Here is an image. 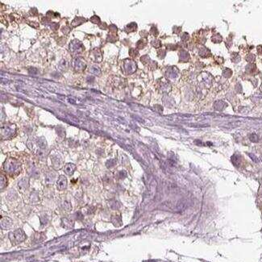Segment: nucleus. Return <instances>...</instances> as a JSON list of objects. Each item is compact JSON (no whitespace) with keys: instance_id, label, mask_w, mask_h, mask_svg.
<instances>
[{"instance_id":"nucleus-1","label":"nucleus","mask_w":262,"mask_h":262,"mask_svg":"<svg viewBox=\"0 0 262 262\" xmlns=\"http://www.w3.org/2000/svg\"><path fill=\"white\" fill-rule=\"evenodd\" d=\"M69 49H70V51L73 53L77 54V53L82 52L84 48L81 42H79L78 40H74L70 43V45H69Z\"/></svg>"},{"instance_id":"nucleus-2","label":"nucleus","mask_w":262,"mask_h":262,"mask_svg":"<svg viewBox=\"0 0 262 262\" xmlns=\"http://www.w3.org/2000/svg\"><path fill=\"white\" fill-rule=\"evenodd\" d=\"M18 168H20V165L16 161L13 160L7 161V162L5 163V169L8 173H15L17 171Z\"/></svg>"},{"instance_id":"nucleus-3","label":"nucleus","mask_w":262,"mask_h":262,"mask_svg":"<svg viewBox=\"0 0 262 262\" xmlns=\"http://www.w3.org/2000/svg\"><path fill=\"white\" fill-rule=\"evenodd\" d=\"M73 66H74L75 70L82 71L86 69V63H85V62L83 60H82L80 58H76L73 62Z\"/></svg>"},{"instance_id":"nucleus-4","label":"nucleus","mask_w":262,"mask_h":262,"mask_svg":"<svg viewBox=\"0 0 262 262\" xmlns=\"http://www.w3.org/2000/svg\"><path fill=\"white\" fill-rule=\"evenodd\" d=\"M124 68L126 69V72L127 74H132L136 71V65L134 62H132V60H127L125 62V65Z\"/></svg>"},{"instance_id":"nucleus-5","label":"nucleus","mask_w":262,"mask_h":262,"mask_svg":"<svg viewBox=\"0 0 262 262\" xmlns=\"http://www.w3.org/2000/svg\"><path fill=\"white\" fill-rule=\"evenodd\" d=\"M11 235V236H10V239L11 238V240L14 238L16 241H17V243H19V242H21V241H23V240H24V233L21 231V230H18V231H15V233H12L11 235Z\"/></svg>"},{"instance_id":"nucleus-6","label":"nucleus","mask_w":262,"mask_h":262,"mask_svg":"<svg viewBox=\"0 0 262 262\" xmlns=\"http://www.w3.org/2000/svg\"><path fill=\"white\" fill-rule=\"evenodd\" d=\"M57 186L59 190H65L67 186V179L65 176H60L57 182Z\"/></svg>"},{"instance_id":"nucleus-7","label":"nucleus","mask_w":262,"mask_h":262,"mask_svg":"<svg viewBox=\"0 0 262 262\" xmlns=\"http://www.w3.org/2000/svg\"><path fill=\"white\" fill-rule=\"evenodd\" d=\"M76 169V166L74 164H67L65 166V173H67L68 175H72V174L74 173V170Z\"/></svg>"},{"instance_id":"nucleus-8","label":"nucleus","mask_w":262,"mask_h":262,"mask_svg":"<svg viewBox=\"0 0 262 262\" xmlns=\"http://www.w3.org/2000/svg\"><path fill=\"white\" fill-rule=\"evenodd\" d=\"M231 162L233 163V164L235 165V166L239 167L241 164V156L240 155H237V154L233 155L231 156Z\"/></svg>"},{"instance_id":"nucleus-9","label":"nucleus","mask_w":262,"mask_h":262,"mask_svg":"<svg viewBox=\"0 0 262 262\" xmlns=\"http://www.w3.org/2000/svg\"><path fill=\"white\" fill-rule=\"evenodd\" d=\"M214 107L215 110L222 111L226 107V103L223 101H216L214 104Z\"/></svg>"},{"instance_id":"nucleus-10","label":"nucleus","mask_w":262,"mask_h":262,"mask_svg":"<svg viewBox=\"0 0 262 262\" xmlns=\"http://www.w3.org/2000/svg\"><path fill=\"white\" fill-rule=\"evenodd\" d=\"M86 21V20L84 19V18H82V17H77V18H75V20L72 22V25L77 27V26L82 24V23H84Z\"/></svg>"},{"instance_id":"nucleus-11","label":"nucleus","mask_w":262,"mask_h":262,"mask_svg":"<svg viewBox=\"0 0 262 262\" xmlns=\"http://www.w3.org/2000/svg\"><path fill=\"white\" fill-rule=\"evenodd\" d=\"M93 52H94V56L95 55V57H94L93 60H95V62H99L100 60H102V54H101V52L99 51H97V50H94Z\"/></svg>"},{"instance_id":"nucleus-12","label":"nucleus","mask_w":262,"mask_h":262,"mask_svg":"<svg viewBox=\"0 0 262 262\" xmlns=\"http://www.w3.org/2000/svg\"><path fill=\"white\" fill-rule=\"evenodd\" d=\"M137 28V26L135 23H131L130 24H128L127 27H126V31L127 32H133V31H136Z\"/></svg>"},{"instance_id":"nucleus-13","label":"nucleus","mask_w":262,"mask_h":262,"mask_svg":"<svg viewBox=\"0 0 262 262\" xmlns=\"http://www.w3.org/2000/svg\"><path fill=\"white\" fill-rule=\"evenodd\" d=\"M179 57H180V60H186L188 57H189V55H188V53H187V52H186V51H184V50H182V51H181L180 52V53H179Z\"/></svg>"},{"instance_id":"nucleus-14","label":"nucleus","mask_w":262,"mask_h":262,"mask_svg":"<svg viewBox=\"0 0 262 262\" xmlns=\"http://www.w3.org/2000/svg\"><path fill=\"white\" fill-rule=\"evenodd\" d=\"M256 69V65L254 64H249L247 67H246V71L248 73H252L254 72Z\"/></svg>"},{"instance_id":"nucleus-15","label":"nucleus","mask_w":262,"mask_h":262,"mask_svg":"<svg viewBox=\"0 0 262 262\" xmlns=\"http://www.w3.org/2000/svg\"><path fill=\"white\" fill-rule=\"evenodd\" d=\"M249 139H250V141H251L252 142H254V143L258 142V141H259V137H258V136H257V134H255V133L251 134V135L249 136Z\"/></svg>"},{"instance_id":"nucleus-16","label":"nucleus","mask_w":262,"mask_h":262,"mask_svg":"<svg viewBox=\"0 0 262 262\" xmlns=\"http://www.w3.org/2000/svg\"><path fill=\"white\" fill-rule=\"evenodd\" d=\"M90 72L94 74L99 75V74H100V69L97 66H93V67H91Z\"/></svg>"},{"instance_id":"nucleus-17","label":"nucleus","mask_w":262,"mask_h":262,"mask_svg":"<svg viewBox=\"0 0 262 262\" xmlns=\"http://www.w3.org/2000/svg\"><path fill=\"white\" fill-rule=\"evenodd\" d=\"M255 58H256L255 55L249 54V55H248L246 57V60H247V62H250V63H252V62H253L255 60Z\"/></svg>"},{"instance_id":"nucleus-18","label":"nucleus","mask_w":262,"mask_h":262,"mask_svg":"<svg viewBox=\"0 0 262 262\" xmlns=\"http://www.w3.org/2000/svg\"><path fill=\"white\" fill-rule=\"evenodd\" d=\"M212 41H214L215 43H219V42H221L222 41V37L220 36V35H215V36H214L212 37Z\"/></svg>"},{"instance_id":"nucleus-19","label":"nucleus","mask_w":262,"mask_h":262,"mask_svg":"<svg viewBox=\"0 0 262 262\" xmlns=\"http://www.w3.org/2000/svg\"><path fill=\"white\" fill-rule=\"evenodd\" d=\"M223 76L226 77H231V75L232 74V72H231V69H226L225 70L223 71Z\"/></svg>"},{"instance_id":"nucleus-20","label":"nucleus","mask_w":262,"mask_h":262,"mask_svg":"<svg viewBox=\"0 0 262 262\" xmlns=\"http://www.w3.org/2000/svg\"><path fill=\"white\" fill-rule=\"evenodd\" d=\"M90 21H91L92 23H99L100 22V19L99 18L98 16L94 15V16H93L92 18L90 19Z\"/></svg>"},{"instance_id":"nucleus-21","label":"nucleus","mask_w":262,"mask_h":262,"mask_svg":"<svg viewBox=\"0 0 262 262\" xmlns=\"http://www.w3.org/2000/svg\"><path fill=\"white\" fill-rule=\"evenodd\" d=\"M248 156L251 157V159L253 161H254V162H258L259 161V160H258V158H257V157L254 155V154H252V153H248Z\"/></svg>"},{"instance_id":"nucleus-22","label":"nucleus","mask_w":262,"mask_h":262,"mask_svg":"<svg viewBox=\"0 0 262 262\" xmlns=\"http://www.w3.org/2000/svg\"><path fill=\"white\" fill-rule=\"evenodd\" d=\"M138 54V51H136V49L132 48L130 50V56L132 57H136V55Z\"/></svg>"},{"instance_id":"nucleus-23","label":"nucleus","mask_w":262,"mask_h":262,"mask_svg":"<svg viewBox=\"0 0 262 262\" xmlns=\"http://www.w3.org/2000/svg\"><path fill=\"white\" fill-rule=\"evenodd\" d=\"M235 57L232 56V60H233L234 62H238L239 60H240V57H239V55L237 53H235Z\"/></svg>"},{"instance_id":"nucleus-24","label":"nucleus","mask_w":262,"mask_h":262,"mask_svg":"<svg viewBox=\"0 0 262 262\" xmlns=\"http://www.w3.org/2000/svg\"><path fill=\"white\" fill-rule=\"evenodd\" d=\"M28 72H29L31 74L34 75V74H36V73H37V69H35V68H29Z\"/></svg>"},{"instance_id":"nucleus-25","label":"nucleus","mask_w":262,"mask_h":262,"mask_svg":"<svg viewBox=\"0 0 262 262\" xmlns=\"http://www.w3.org/2000/svg\"><path fill=\"white\" fill-rule=\"evenodd\" d=\"M58 27H59L58 23H52V24H51V28H52V29H53V30H56V29H57V28H58Z\"/></svg>"},{"instance_id":"nucleus-26","label":"nucleus","mask_w":262,"mask_h":262,"mask_svg":"<svg viewBox=\"0 0 262 262\" xmlns=\"http://www.w3.org/2000/svg\"><path fill=\"white\" fill-rule=\"evenodd\" d=\"M87 81H88L90 83H92V82L94 81V77L93 76H90L88 78H87Z\"/></svg>"},{"instance_id":"nucleus-27","label":"nucleus","mask_w":262,"mask_h":262,"mask_svg":"<svg viewBox=\"0 0 262 262\" xmlns=\"http://www.w3.org/2000/svg\"><path fill=\"white\" fill-rule=\"evenodd\" d=\"M257 51H258L259 53H262V45L257 47Z\"/></svg>"},{"instance_id":"nucleus-28","label":"nucleus","mask_w":262,"mask_h":262,"mask_svg":"<svg viewBox=\"0 0 262 262\" xmlns=\"http://www.w3.org/2000/svg\"><path fill=\"white\" fill-rule=\"evenodd\" d=\"M261 197H262V193H261Z\"/></svg>"}]
</instances>
